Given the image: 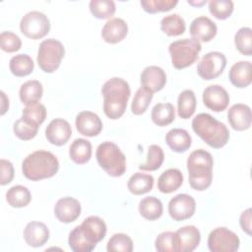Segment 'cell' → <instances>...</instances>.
I'll use <instances>...</instances> for the list:
<instances>
[{
  "mask_svg": "<svg viewBox=\"0 0 252 252\" xmlns=\"http://www.w3.org/2000/svg\"><path fill=\"white\" fill-rule=\"evenodd\" d=\"M227 119L232 129L236 131L247 130L250 128L252 121L251 108L243 103L233 104L228 109Z\"/></svg>",
  "mask_w": 252,
  "mask_h": 252,
  "instance_id": "ffe728a7",
  "label": "cell"
},
{
  "mask_svg": "<svg viewBox=\"0 0 252 252\" xmlns=\"http://www.w3.org/2000/svg\"><path fill=\"white\" fill-rule=\"evenodd\" d=\"M72 135V128L68 121L62 118H55L47 125L45 137L47 141L55 146L65 145Z\"/></svg>",
  "mask_w": 252,
  "mask_h": 252,
  "instance_id": "4fadbf2b",
  "label": "cell"
},
{
  "mask_svg": "<svg viewBox=\"0 0 252 252\" xmlns=\"http://www.w3.org/2000/svg\"><path fill=\"white\" fill-rule=\"evenodd\" d=\"M49 238V229L40 221H31L24 229V239L32 247L44 245Z\"/></svg>",
  "mask_w": 252,
  "mask_h": 252,
  "instance_id": "7402d4cb",
  "label": "cell"
},
{
  "mask_svg": "<svg viewBox=\"0 0 252 252\" xmlns=\"http://www.w3.org/2000/svg\"><path fill=\"white\" fill-rule=\"evenodd\" d=\"M206 3H207V1H206V0L197 1V2H194V1H189V0H188V4H190V5H192V6H197V7H199V6H202V5H205Z\"/></svg>",
  "mask_w": 252,
  "mask_h": 252,
  "instance_id": "f907efd6",
  "label": "cell"
},
{
  "mask_svg": "<svg viewBox=\"0 0 252 252\" xmlns=\"http://www.w3.org/2000/svg\"><path fill=\"white\" fill-rule=\"evenodd\" d=\"M155 247L158 252H176L175 232L164 231L158 235Z\"/></svg>",
  "mask_w": 252,
  "mask_h": 252,
  "instance_id": "f6af8a7d",
  "label": "cell"
},
{
  "mask_svg": "<svg viewBox=\"0 0 252 252\" xmlns=\"http://www.w3.org/2000/svg\"><path fill=\"white\" fill-rule=\"evenodd\" d=\"M59 169L57 158L48 151H35L30 154L22 163V171L26 178L38 181L54 176Z\"/></svg>",
  "mask_w": 252,
  "mask_h": 252,
  "instance_id": "277c9868",
  "label": "cell"
},
{
  "mask_svg": "<svg viewBox=\"0 0 252 252\" xmlns=\"http://www.w3.org/2000/svg\"><path fill=\"white\" fill-rule=\"evenodd\" d=\"M177 0H142L140 4L142 8L150 14L159 12H167L177 5Z\"/></svg>",
  "mask_w": 252,
  "mask_h": 252,
  "instance_id": "ee69618b",
  "label": "cell"
},
{
  "mask_svg": "<svg viewBox=\"0 0 252 252\" xmlns=\"http://www.w3.org/2000/svg\"><path fill=\"white\" fill-rule=\"evenodd\" d=\"M230 83L239 89L248 87L252 82V64L250 61H238L229 70Z\"/></svg>",
  "mask_w": 252,
  "mask_h": 252,
  "instance_id": "603a6c76",
  "label": "cell"
},
{
  "mask_svg": "<svg viewBox=\"0 0 252 252\" xmlns=\"http://www.w3.org/2000/svg\"><path fill=\"white\" fill-rule=\"evenodd\" d=\"M234 43L241 54L250 56L252 54V30L248 27L239 29L234 35Z\"/></svg>",
  "mask_w": 252,
  "mask_h": 252,
  "instance_id": "f35d334b",
  "label": "cell"
},
{
  "mask_svg": "<svg viewBox=\"0 0 252 252\" xmlns=\"http://www.w3.org/2000/svg\"><path fill=\"white\" fill-rule=\"evenodd\" d=\"M196 96L193 91L184 90L181 92L177 98V111L182 119L190 118L196 110Z\"/></svg>",
  "mask_w": 252,
  "mask_h": 252,
  "instance_id": "4dcf8cb0",
  "label": "cell"
},
{
  "mask_svg": "<svg viewBox=\"0 0 252 252\" xmlns=\"http://www.w3.org/2000/svg\"><path fill=\"white\" fill-rule=\"evenodd\" d=\"M0 168H1V177L0 184L6 185L10 183L14 178V166L11 161L2 158L0 160Z\"/></svg>",
  "mask_w": 252,
  "mask_h": 252,
  "instance_id": "7dc6e473",
  "label": "cell"
},
{
  "mask_svg": "<svg viewBox=\"0 0 252 252\" xmlns=\"http://www.w3.org/2000/svg\"><path fill=\"white\" fill-rule=\"evenodd\" d=\"M193 131L210 147L220 149L229 140V131L224 123L209 113H199L192 120Z\"/></svg>",
  "mask_w": 252,
  "mask_h": 252,
  "instance_id": "7a4b0ae2",
  "label": "cell"
},
{
  "mask_svg": "<svg viewBox=\"0 0 252 252\" xmlns=\"http://www.w3.org/2000/svg\"><path fill=\"white\" fill-rule=\"evenodd\" d=\"M69 156L77 164H84L88 162L92 157L91 142L83 138L74 140L69 148Z\"/></svg>",
  "mask_w": 252,
  "mask_h": 252,
  "instance_id": "4316f807",
  "label": "cell"
},
{
  "mask_svg": "<svg viewBox=\"0 0 252 252\" xmlns=\"http://www.w3.org/2000/svg\"><path fill=\"white\" fill-rule=\"evenodd\" d=\"M153 122L160 127L169 125L175 119V109L171 103H158L151 112Z\"/></svg>",
  "mask_w": 252,
  "mask_h": 252,
  "instance_id": "f546056e",
  "label": "cell"
},
{
  "mask_svg": "<svg viewBox=\"0 0 252 252\" xmlns=\"http://www.w3.org/2000/svg\"><path fill=\"white\" fill-rule=\"evenodd\" d=\"M95 158L99 166L112 177L122 176L126 171V158L119 147L112 142L99 144Z\"/></svg>",
  "mask_w": 252,
  "mask_h": 252,
  "instance_id": "5b68a950",
  "label": "cell"
},
{
  "mask_svg": "<svg viewBox=\"0 0 252 252\" xmlns=\"http://www.w3.org/2000/svg\"><path fill=\"white\" fill-rule=\"evenodd\" d=\"M80 228L85 238L95 246L106 234V224L104 220L96 216H91L85 219Z\"/></svg>",
  "mask_w": 252,
  "mask_h": 252,
  "instance_id": "2e32d148",
  "label": "cell"
},
{
  "mask_svg": "<svg viewBox=\"0 0 252 252\" xmlns=\"http://www.w3.org/2000/svg\"><path fill=\"white\" fill-rule=\"evenodd\" d=\"M64 54V46L59 40L54 38L45 39L38 47L37 64L43 72L53 73L60 66Z\"/></svg>",
  "mask_w": 252,
  "mask_h": 252,
  "instance_id": "52a82bcc",
  "label": "cell"
},
{
  "mask_svg": "<svg viewBox=\"0 0 252 252\" xmlns=\"http://www.w3.org/2000/svg\"><path fill=\"white\" fill-rule=\"evenodd\" d=\"M203 102L215 112L223 111L229 103V95L220 85H211L203 92Z\"/></svg>",
  "mask_w": 252,
  "mask_h": 252,
  "instance_id": "7c38bea8",
  "label": "cell"
},
{
  "mask_svg": "<svg viewBox=\"0 0 252 252\" xmlns=\"http://www.w3.org/2000/svg\"><path fill=\"white\" fill-rule=\"evenodd\" d=\"M176 252H192L201 240L199 229L194 225H186L175 231Z\"/></svg>",
  "mask_w": 252,
  "mask_h": 252,
  "instance_id": "9a60e30c",
  "label": "cell"
},
{
  "mask_svg": "<svg viewBox=\"0 0 252 252\" xmlns=\"http://www.w3.org/2000/svg\"><path fill=\"white\" fill-rule=\"evenodd\" d=\"M42 85L39 81L30 80L24 83L20 88V99L27 106L37 103L42 97Z\"/></svg>",
  "mask_w": 252,
  "mask_h": 252,
  "instance_id": "484cf974",
  "label": "cell"
},
{
  "mask_svg": "<svg viewBox=\"0 0 252 252\" xmlns=\"http://www.w3.org/2000/svg\"><path fill=\"white\" fill-rule=\"evenodd\" d=\"M22 33L32 39L44 37L50 30V22L47 16L39 11L27 13L20 22Z\"/></svg>",
  "mask_w": 252,
  "mask_h": 252,
  "instance_id": "ba28073f",
  "label": "cell"
},
{
  "mask_svg": "<svg viewBox=\"0 0 252 252\" xmlns=\"http://www.w3.org/2000/svg\"><path fill=\"white\" fill-rule=\"evenodd\" d=\"M10 71L16 77H25L30 75L34 68L32 59L27 54H17L9 62Z\"/></svg>",
  "mask_w": 252,
  "mask_h": 252,
  "instance_id": "836d02e7",
  "label": "cell"
},
{
  "mask_svg": "<svg viewBox=\"0 0 252 252\" xmlns=\"http://www.w3.org/2000/svg\"><path fill=\"white\" fill-rule=\"evenodd\" d=\"M226 66V58L223 53L212 51L203 56L197 66L198 75L207 81L216 79L224 70Z\"/></svg>",
  "mask_w": 252,
  "mask_h": 252,
  "instance_id": "30bf717a",
  "label": "cell"
},
{
  "mask_svg": "<svg viewBox=\"0 0 252 252\" xmlns=\"http://www.w3.org/2000/svg\"><path fill=\"white\" fill-rule=\"evenodd\" d=\"M196 210L194 198L188 194H178L168 203V213L171 219L176 221L190 219Z\"/></svg>",
  "mask_w": 252,
  "mask_h": 252,
  "instance_id": "8fae6325",
  "label": "cell"
},
{
  "mask_svg": "<svg viewBox=\"0 0 252 252\" xmlns=\"http://www.w3.org/2000/svg\"><path fill=\"white\" fill-rule=\"evenodd\" d=\"M251 220H252V209L248 208L241 214L239 218L240 226L242 230L248 235H251Z\"/></svg>",
  "mask_w": 252,
  "mask_h": 252,
  "instance_id": "c3c4849f",
  "label": "cell"
},
{
  "mask_svg": "<svg viewBox=\"0 0 252 252\" xmlns=\"http://www.w3.org/2000/svg\"><path fill=\"white\" fill-rule=\"evenodd\" d=\"M101 94L104 114L112 120L120 118L126 110L131 94L129 84L121 78H111L103 84Z\"/></svg>",
  "mask_w": 252,
  "mask_h": 252,
  "instance_id": "6da1fadb",
  "label": "cell"
},
{
  "mask_svg": "<svg viewBox=\"0 0 252 252\" xmlns=\"http://www.w3.org/2000/svg\"><path fill=\"white\" fill-rule=\"evenodd\" d=\"M22 117L29 122L39 126L44 122L46 118V108L39 102L27 105L22 111Z\"/></svg>",
  "mask_w": 252,
  "mask_h": 252,
  "instance_id": "b9f144b4",
  "label": "cell"
},
{
  "mask_svg": "<svg viewBox=\"0 0 252 252\" xmlns=\"http://www.w3.org/2000/svg\"><path fill=\"white\" fill-rule=\"evenodd\" d=\"M160 30L168 36L180 35L186 30L185 21L178 14L167 15L160 21Z\"/></svg>",
  "mask_w": 252,
  "mask_h": 252,
  "instance_id": "1f68e13d",
  "label": "cell"
},
{
  "mask_svg": "<svg viewBox=\"0 0 252 252\" xmlns=\"http://www.w3.org/2000/svg\"><path fill=\"white\" fill-rule=\"evenodd\" d=\"M32 195L29 189L22 185H15L11 187L6 193V201L11 207L23 208L30 204Z\"/></svg>",
  "mask_w": 252,
  "mask_h": 252,
  "instance_id": "d6a6232c",
  "label": "cell"
},
{
  "mask_svg": "<svg viewBox=\"0 0 252 252\" xmlns=\"http://www.w3.org/2000/svg\"><path fill=\"white\" fill-rule=\"evenodd\" d=\"M165 142L173 152L184 153L191 147L192 138L186 130L174 128L167 132Z\"/></svg>",
  "mask_w": 252,
  "mask_h": 252,
  "instance_id": "cb8c5ba5",
  "label": "cell"
},
{
  "mask_svg": "<svg viewBox=\"0 0 252 252\" xmlns=\"http://www.w3.org/2000/svg\"><path fill=\"white\" fill-rule=\"evenodd\" d=\"M214 160L212 155L203 150L193 151L187 158L189 184L197 191L206 190L213 180Z\"/></svg>",
  "mask_w": 252,
  "mask_h": 252,
  "instance_id": "3957f363",
  "label": "cell"
},
{
  "mask_svg": "<svg viewBox=\"0 0 252 252\" xmlns=\"http://www.w3.org/2000/svg\"><path fill=\"white\" fill-rule=\"evenodd\" d=\"M183 182V174L177 168H169L163 171L158 179V189L161 193L169 194L177 190Z\"/></svg>",
  "mask_w": 252,
  "mask_h": 252,
  "instance_id": "d4e9b609",
  "label": "cell"
},
{
  "mask_svg": "<svg viewBox=\"0 0 252 252\" xmlns=\"http://www.w3.org/2000/svg\"><path fill=\"white\" fill-rule=\"evenodd\" d=\"M218 32L216 23L206 16L195 18L190 25V34L198 41L208 42L212 40Z\"/></svg>",
  "mask_w": 252,
  "mask_h": 252,
  "instance_id": "ac0fdd59",
  "label": "cell"
},
{
  "mask_svg": "<svg viewBox=\"0 0 252 252\" xmlns=\"http://www.w3.org/2000/svg\"><path fill=\"white\" fill-rule=\"evenodd\" d=\"M128 33V26L123 19H109L103 26L101 37L107 43H118L123 40Z\"/></svg>",
  "mask_w": 252,
  "mask_h": 252,
  "instance_id": "44dd1931",
  "label": "cell"
},
{
  "mask_svg": "<svg viewBox=\"0 0 252 252\" xmlns=\"http://www.w3.org/2000/svg\"><path fill=\"white\" fill-rule=\"evenodd\" d=\"M163 207L159 199L150 196L142 199L139 203L140 215L149 220H156L162 215Z\"/></svg>",
  "mask_w": 252,
  "mask_h": 252,
  "instance_id": "f1b7e54d",
  "label": "cell"
},
{
  "mask_svg": "<svg viewBox=\"0 0 252 252\" xmlns=\"http://www.w3.org/2000/svg\"><path fill=\"white\" fill-rule=\"evenodd\" d=\"M38 127L39 126L32 124V123L29 122L28 120L24 119L23 117H21L20 119L15 121L14 126H13V131H14V134L19 139L28 141L36 136Z\"/></svg>",
  "mask_w": 252,
  "mask_h": 252,
  "instance_id": "60d3db41",
  "label": "cell"
},
{
  "mask_svg": "<svg viewBox=\"0 0 252 252\" xmlns=\"http://www.w3.org/2000/svg\"><path fill=\"white\" fill-rule=\"evenodd\" d=\"M240 240L238 236L226 227H217L208 236V247L212 252H235Z\"/></svg>",
  "mask_w": 252,
  "mask_h": 252,
  "instance_id": "9c48e42d",
  "label": "cell"
},
{
  "mask_svg": "<svg viewBox=\"0 0 252 252\" xmlns=\"http://www.w3.org/2000/svg\"><path fill=\"white\" fill-rule=\"evenodd\" d=\"M1 97H2V105H1V114L4 115L7 109L9 108V99L7 98L4 92H1Z\"/></svg>",
  "mask_w": 252,
  "mask_h": 252,
  "instance_id": "681fc988",
  "label": "cell"
},
{
  "mask_svg": "<svg viewBox=\"0 0 252 252\" xmlns=\"http://www.w3.org/2000/svg\"><path fill=\"white\" fill-rule=\"evenodd\" d=\"M140 81L143 88L154 94L163 89L166 83V75L160 67L148 66L142 71Z\"/></svg>",
  "mask_w": 252,
  "mask_h": 252,
  "instance_id": "d6986e66",
  "label": "cell"
},
{
  "mask_svg": "<svg viewBox=\"0 0 252 252\" xmlns=\"http://www.w3.org/2000/svg\"><path fill=\"white\" fill-rule=\"evenodd\" d=\"M154 177L143 172L134 173L128 180L127 187L134 195H143L150 192L154 186Z\"/></svg>",
  "mask_w": 252,
  "mask_h": 252,
  "instance_id": "83f0119b",
  "label": "cell"
},
{
  "mask_svg": "<svg viewBox=\"0 0 252 252\" xmlns=\"http://www.w3.org/2000/svg\"><path fill=\"white\" fill-rule=\"evenodd\" d=\"M75 124L78 132L87 137L97 136L102 130L100 118L92 111H81L76 116Z\"/></svg>",
  "mask_w": 252,
  "mask_h": 252,
  "instance_id": "e0dca14e",
  "label": "cell"
},
{
  "mask_svg": "<svg viewBox=\"0 0 252 252\" xmlns=\"http://www.w3.org/2000/svg\"><path fill=\"white\" fill-rule=\"evenodd\" d=\"M209 11L216 19L225 20L233 12V2L231 0H211Z\"/></svg>",
  "mask_w": 252,
  "mask_h": 252,
  "instance_id": "7bdbcfd3",
  "label": "cell"
},
{
  "mask_svg": "<svg viewBox=\"0 0 252 252\" xmlns=\"http://www.w3.org/2000/svg\"><path fill=\"white\" fill-rule=\"evenodd\" d=\"M0 45L3 51L12 53L21 48L22 40L16 33L12 32H2L0 34Z\"/></svg>",
  "mask_w": 252,
  "mask_h": 252,
  "instance_id": "bcb514c9",
  "label": "cell"
},
{
  "mask_svg": "<svg viewBox=\"0 0 252 252\" xmlns=\"http://www.w3.org/2000/svg\"><path fill=\"white\" fill-rule=\"evenodd\" d=\"M164 160L163 150L158 145H151L149 147L147 160L145 163L140 164L139 168L141 170L155 171L158 169Z\"/></svg>",
  "mask_w": 252,
  "mask_h": 252,
  "instance_id": "e575fe53",
  "label": "cell"
},
{
  "mask_svg": "<svg viewBox=\"0 0 252 252\" xmlns=\"http://www.w3.org/2000/svg\"><path fill=\"white\" fill-rule=\"evenodd\" d=\"M106 249L108 252H131L133 241L125 233H115L108 240Z\"/></svg>",
  "mask_w": 252,
  "mask_h": 252,
  "instance_id": "ab89813d",
  "label": "cell"
},
{
  "mask_svg": "<svg viewBox=\"0 0 252 252\" xmlns=\"http://www.w3.org/2000/svg\"><path fill=\"white\" fill-rule=\"evenodd\" d=\"M89 6L93 16L97 19H108L116 11L115 3L112 0H92Z\"/></svg>",
  "mask_w": 252,
  "mask_h": 252,
  "instance_id": "d590c367",
  "label": "cell"
},
{
  "mask_svg": "<svg viewBox=\"0 0 252 252\" xmlns=\"http://www.w3.org/2000/svg\"><path fill=\"white\" fill-rule=\"evenodd\" d=\"M69 247L75 252H91L95 248V245L90 243L83 235L80 225L76 226L69 234Z\"/></svg>",
  "mask_w": 252,
  "mask_h": 252,
  "instance_id": "8d00e7d4",
  "label": "cell"
},
{
  "mask_svg": "<svg viewBox=\"0 0 252 252\" xmlns=\"http://www.w3.org/2000/svg\"><path fill=\"white\" fill-rule=\"evenodd\" d=\"M202 50L200 41L195 38H183L173 41L168 46L172 66L181 70L197 61Z\"/></svg>",
  "mask_w": 252,
  "mask_h": 252,
  "instance_id": "8992f818",
  "label": "cell"
},
{
  "mask_svg": "<svg viewBox=\"0 0 252 252\" xmlns=\"http://www.w3.org/2000/svg\"><path fill=\"white\" fill-rule=\"evenodd\" d=\"M153 93L148 91L147 89L143 87L138 89L131 104L132 113L135 115H141L145 113L153 99Z\"/></svg>",
  "mask_w": 252,
  "mask_h": 252,
  "instance_id": "74e56055",
  "label": "cell"
},
{
  "mask_svg": "<svg viewBox=\"0 0 252 252\" xmlns=\"http://www.w3.org/2000/svg\"><path fill=\"white\" fill-rule=\"evenodd\" d=\"M81 204L73 197H63L59 199L54 207L55 217L59 221L69 223L75 221L81 215Z\"/></svg>",
  "mask_w": 252,
  "mask_h": 252,
  "instance_id": "5bb4252c",
  "label": "cell"
}]
</instances>
